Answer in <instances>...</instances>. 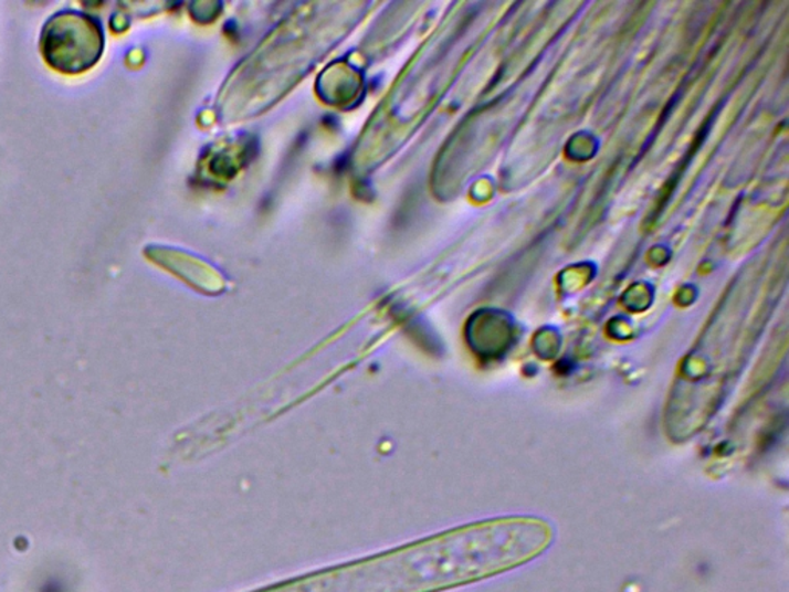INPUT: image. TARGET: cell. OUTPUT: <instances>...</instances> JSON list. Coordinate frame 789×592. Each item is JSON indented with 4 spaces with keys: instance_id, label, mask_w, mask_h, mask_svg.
<instances>
[{
    "instance_id": "cell-1",
    "label": "cell",
    "mask_w": 789,
    "mask_h": 592,
    "mask_svg": "<svg viewBox=\"0 0 789 592\" xmlns=\"http://www.w3.org/2000/svg\"><path fill=\"white\" fill-rule=\"evenodd\" d=\"M42 60L54 72L80 76L99 64L105 34L95 15L82 11H57L46 19L39 38Z\"/></svg>"
}]
</instances>
